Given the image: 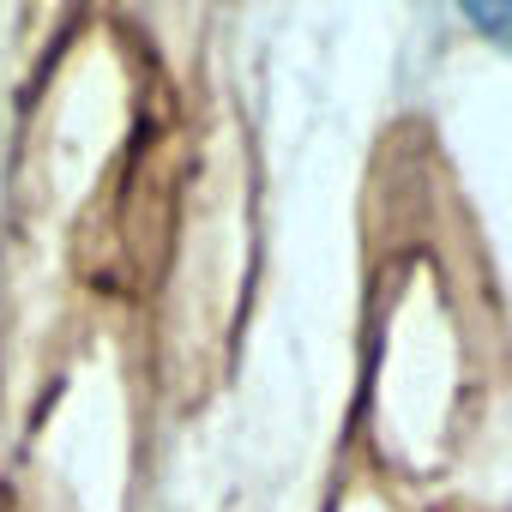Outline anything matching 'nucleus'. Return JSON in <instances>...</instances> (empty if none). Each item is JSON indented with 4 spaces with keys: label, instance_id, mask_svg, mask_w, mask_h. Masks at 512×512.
I'll list each match as a JSON object with an SVG mask.
<instances>
[{
    "label": "nucleus",
    "instance_id": "f257e3e1",
    "mask_svg": "<svg viewBox=\"0 0 512 512\" xmlns=\"http://www.w3.org/2000/svg\"><path fill=\"white\" fill-rule=\"evenodd\" d=\"M464 19H470L482 37H494V43L512 49V7H464Z\"/></svg>",
    "mask_w": 512,
    "mask_h": 512
}]
</instances>
